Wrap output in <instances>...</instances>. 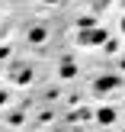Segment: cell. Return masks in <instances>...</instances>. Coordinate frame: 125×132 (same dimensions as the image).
I'll list each match as a JSON object with an SVG mask.
<instances>
[{
    "label": "cell",
    "mask_w": 125,
    "mask_h": 132,
    "mask_svg": "<svg viewBox=\"0 0 125 132\" xmlns=\"http://www.w3.org/2000/svg\"><path fill=\"white\" fill-rule=\"evenodd\" d=\"M103 39H106V32H103V29H93V32H80V42L83 45H90V42H103Z\"/></svg>",
    "instance_id": "obj_1"
},
{
    "label": "cell",
    "mask_w": 125,
    "mask_h": 132,
    "mask_svg": "<svg viewBox=\"0 0 125 132\" xmlns=\"http://www.w3.org/2000/svg\"><path fill=\"white\" fill-rule=\"evenodd\" d=\"M116 77H100V81H96V90H109V87H116Z\"/></svg>",
    "instance_id": "obj_2"
},
{
    "label": "cell",
    "mask_w": 125,
    "mask_h": 132,
    "mask_svg": "<svg viewBox=\"0 0 125 132\" xmlns=\"http://www.w3.org/2000/svg\"><path fill=\"white\" fill-rule=\"evenodd\" d=\"M100 122H112V110H100Z\"/></svg>",
    "instance_id": "obj_3"
},
{
    "label": "cell",
    "mask_w": 125,
    "mask_h": 132,
    "mask_svg": "<svg viewBox=\"0 0 125 132\" xmlns=\"http://www.w3.org/2000/svg\"><path fill=\"white\" fill-rule=\"evenodd\" d=\"M3 55H6V48H0V58H3Z\"/></svg>",
    "instance_id": "obj_4"
},
{
    "label": "cell",
    "mask_w": 125,
    "mask_h": 132,
    "mask_svg": "<svg viewBox=\"0 0 125 132\" xmlns=\"http://www.w3.org/2000/svg\"><path fill=\"white\" fill-rule=\"evenodd\" d=\"M3 100H6V97H3V94H0V103H3Z\"/></svg>",
    "instance_id": "obj_5"
},
{
    "label": "cell",
    "mask_w": 125,
    "mask_h": 132,
    "mask_svg": "<svg viewBox=\"0 0 125 132\" xmlns=\"http://www.w3.org/2000/svg\"><path fill=\"white\" fill-rule=\"evenodd\" d=\"M122 32H125V19H122Z\"/></svg>",
    "instance_id": "obj_6"
},
{
    "label": "cell",
    "mask_w": 125,
    "mask_h": 132,
    "mask_svg": "<svg viewBox=\"0 0 125 132\" xmlns=\"http://www.w3.org/2000/svg\"><path fill=\"white\" fill-rule=\"evenodd\" d=\"M51 3H55V0H51Z\"/></svg>",
    "instance_id": "obj_7"
}]
</instances>
